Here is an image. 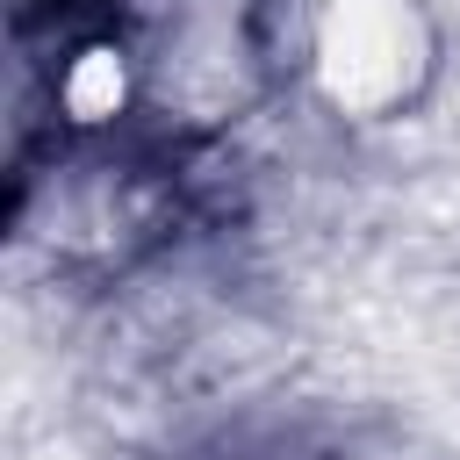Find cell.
Masks as SVG:
<instances>
[{"instance_id":"6da1fadb","label":"cell","mask_w":460,"mask_h":460,"mask_svg":"<svg viewBox=\"0 0 460 460\" xmlns=\"http://www.w3.org/2000/svg\"><path fill=\"white\" fill-rule=\"evenodd\" d=\"M302 72L338 115H395L431 79V22L417 0H302Z\"/></svg>"},{"instance_id":"7a4b0ae2","label":"cell","mask_w":460,"mask_h":460,"mask_svg":"<svg viewBox=\"0 0 460 460\" xmlns=\"http://www.w3.org/2000/svg\"><path fill=\"white\" fill-rule=\"evenodd\" d=\"M122 93H129V58L115 43H79L72 65H65V79H58L65 115L72 122H108L122 108Z\"/></svg>"}]
</instances>
